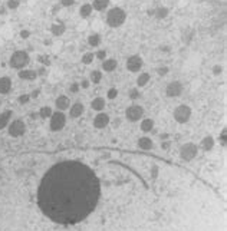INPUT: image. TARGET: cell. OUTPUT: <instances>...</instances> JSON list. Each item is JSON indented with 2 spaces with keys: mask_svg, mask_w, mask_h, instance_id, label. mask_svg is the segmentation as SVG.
<instances>
[{
  "mask_svg": "<svg viewBox=\"0 0 227 231\" xmlns=\"http://www.w3.org/2000/svg\"><path fill=\"white\" fill-rule=\"evenodd\" d=\"M30 63V56L26 50H14L9 58V66L12 69H25Z\"/></svg>",
  "mask_w": 227,
  "mask_h": 231,
  "instance_id": "3957f363",
  "label": "cell"
},
{
  "mask_svg": "<svg viewBox=\"0 0 227 231\" xmlns=\"http://www.w3.org/2000/svg\"><path fill=\"white\" fill-rule=\"evenodd\" d=\"M17 76L22 80H35L38 78V72L35 69H27V68H25V69H20Z\"/></svg>",
  "mask_w": 227,
  "mask_h": 231,
  "instance_id": "7c38bea8",
  "label": "cell"
},
{
  "mask_svg": "<svg viewBox=\"0 0 227 231\" xmlns=\"http://www.w3.org/2000/svg\"><path fill=\"white\" fill-rule=\"evenodd\" d=\"M85 112V106L84 104H81V102H75L73 105H71V111H69V116L72 119H76L79 116H82Z\"/></svg>",
  "mask_w": 227,
  "mask_h": 231,
  "instance_id": "4fadbf2b",
  "label": "cell"
},
{
  "mask_svg": "<svg viewBox=\"0 0 227 231\" xmlns=\"http://www.w3.org/2000/svg\"><path fill=\"white\" fill-rule=\"evenodd\" d=\"M43 43H45L46 46H51V45H52V40H51V39H46Z\"/></svg>",
  "mask_w": 227,
  "mask_h": 231,
  "instance_id": "f907efd6",
  "label": "cell"
},
{
  "mask_svg": "<svg viewBox=\"0 0 227 231\" xmlns=\"http://www.w3.org/2000/svg\"><path fill=\"white\" fill-rule=\"evenodd\" d=\"M168 134H167V132H164V134H161V135H160V138H161V141H165V139H168Z\"/></svg>",
  "mask_w": 227,
  "mask_h": 231,
  "instance_id": "681fc988",
  "label": "cell"
},
{
  "mask_svg": "<svg viewBox=\"0 0 227 231\" xmlns=\"http://www.w3.org/2000/svg\"><path fill=\"white\" fill-rule=\"evenodd\" d=\"M89 80H91L92 83H95V85L101 83V80H102V72L101 70H92L89 73Z\"/></svg>",
  "mask_w": 227,
  "mask_h": 231,
  "instance_id": "83f0119b",
  "label": "cell"
},
{
  "mask_svg": "<svg viewBox=\"0 0 227 231\" xmlns=\"http://www.w3.org/2000/svg\"><path fill=\"white\" fill-rule=\"evenodd\" d=\"M30 34H32V33H30V30H29V29H23V30H20V38H22V39H29V38H30Z\"/></svg>",
  "mask_w": 227,
  "mask_h": 231,
  "instance_id": "f35d334b",
  "label": "cell"
},
{
  "mask_svg": "<svg viewBox=\"0 0 227 231\" xmlns=\"http://www.w3.org/2000/svg\"><path fill=\"white\" fill-rule=\"evenodd\" d=\"M5 6L7 7V10H16L20 6V0H7Z\"/></svg>",
  "mask_w": 227,
  "mask_h": 231,
  "instance_id": "4dcf8cb0",
  "label": "cell"
},
{
  "mask_svg": "<svg viewBox=\"0 0 227 231\" xmlns=\"http://www.w3.org/2000/svg\"><path fill=\"white\" fill-rule=\"evenodd\" d=\"M101 68H102V70H105V72H114V70L118 68V62H117V59H112V58L104 59Z\"/></svg>",
  "mask_w": 227,
  "mask_h": 231,
  "instance_id": "2e32d148",
  "label": "cell"
},
{
  "mask_svg": "<svg viewBox=\"0 0 227 231\" xmlns=\"http://www.w3.org/2000/svg\"><path fill=\"white\" fill-rule=\"evenodd\" d=\"M89 85H91V80H89V79H82V80H81V83H79V86H81L82 89H88V88H89Z\"/></svg>",
  "mask_w": 227,
  "mask_h": 231,
  "instance_id": "60d3db41",
  "label": "cell"
},
{
  "mask_svg": "<svg viewBox=\"0 0 227 231\" xmlns=\"http://www.w3.org/2000/svg\"><path fill=\"white\" fill-rule=\"evenodd\" d=\"M99 197L97 174L81 161H62L51 166L38 190L40 211L60 225L84 221L97 208Z\"/></svg>",
  "mask_w": 227,
  "mask_h": 231,
  "instance_id": "6da1fadb",
  "label": "cell"
},
{
  "mask_svg": "<svg viewBox=\"0 0 227 231\" xmlns=\"http://www.w3.org/2000/svg\"><path fill=\"white\" fill-rule=\"evenodd\" d=\"M91 108H92V111H97V112L104 111V108H105V98H102V96H97V98L91 102Z\"/></svg>",
  "mask_w": 227,
  "mask_h": 231,
  "instance_id": "ffe728a7",
  "label": "cell"
},
{
  "mask_svg": "<svg viewBox=\"0 0 227 231\" xmlns=\"http://www.w3.org/2000/svg\"><path fill=\"white\" fill-rule=\"evenodd\" d=\"M112 125H114V128H119V126H121V118H115V119H114Z\"/></svg>",
  "mask_w": 227,
  "mask_h": 231,
  "instance_id": "7bdbcfd3",
  "label": "cell"
},
{
  "mask_svg": "<svg viewBox=\"0 0 227 231\" xmlns=\"http://www.w3.org/2000/svg\"><path fill=\"white\" fill-rule=\"evenodd\" d=\"M154 129V121L151 118H145L141 121V131L143 132H151Z\"/></svg>",
  "mask_w": 227,
  "mask_h": 231,
  "instance_id": "4316f807",
  "label": "cell"
},
{
  "mask_svg": "<svg viewBox=\"0 0 227 231\" xmlns=\"http://www.w3.org/2000/svg\"><path fill=\"white\" fill-rule=\"evenodd\" d=\"M111 122V118L108 113H104V112H98V115L94 118V126L97 129H104L106 126L109 125Z\"/></svg>",
  "mask_w": 227,
  "mask_h": 231,
  "instance_id": "8fae6325",
  "label": "cell"
},
{
  "mask_svg": "<svg viewBox=\"0 0 227 231\" xmlns=\"http://www.w3.org/2000/svg\"><path fill=\"white\" fill-rule=\"evenodd\" d=\"M94 12V9H92V4L91 3H84L82 6L79 7V16L82 17V19H86V17H89Z\"/></svg>",
  "mask_w": 227,
  "mask_h": 231,
  "instance_id": "603a6c76",
  "label": "cell"
},
{
  "mask_svg": "<svg viewBox=\"0 0 227 231\" xmlns=\"http://www.w3.org/2000/svg\"><path fill=\"white\" fill-rule=\"evenodd\" d=\"M6 13H7V7L0 4V16H6Z\"/></svg>",
  "mask_w": 227,
  "mask_h": 231,
  "instance_id": "f6af8a7d",
  "label": "cell"
},
{
  "mask_svg": "<svg viewBox=\"0 0 227 231\" xmlns=\"http://www.w3.org/2000/svg\"><path fill=\"white\" fill-rule=\"evenodd\" d=\"M52 113H53V111H52L51 106H42L40 111H39V116L40 118H43V119H48V118L52 116Z\"/></svg>",
  "mask_w": 227,
  "mask_h": 231,
  "instance_id": "f1b7e54d",
  "label": "cell"
},
{
  "mask_svg": "<svg viewBox=\"0 0 227 231\" xmlns=\"http://www.w3.org/2000/svg\"><path fill=\"white\" fill-rule=\"evenodd\" d=\"M7 131H9V135H10V136L19 138L22 135H25V132H26V124H25L22 119H13V121L9 122Z\"/></svg>",
  "mask_w": 227,
  "mask_h": 231,
  "instance_id": "5b68a950",
  "label": "cell"
},
{
  "mask_svg": "<svg viewBox=\"0 0 227 231\" xmlns=\"http://www.w3.org/2000/svg\"><path fill=\"white\" fill-rule=\"evenodd\" d=\"M197 152H198V148L195 144L193 142H188V144H184L180 149V157H181L184 161H191L197 157Z\"/></svg>",
  "mask_w": 227,
  "mask_h": 231,
  "instance_id": "9c48e42d",
  "label": "cell"
},
{
  "mask_svg": "<svg viewBox=\"0 0 227 231\" xmlns=\"http://www.w3.org/2000/svg\"><path fill=\"white\" fill-rule=\"evenodd\" d=\"M101 42H102V38L99 33H91L88 36V45L91 47H98L101 45Z\"/></svg>",
  "mask_w": 227,
  "mask_h": 231,
  "instance_id": "cb8c5ba5",
  "label": "cell"
},
{
  "mask_svg": "<svg viewBox=\"0 0 227 231\" xmlns=\"http://www.w3.org/2000/svg\"><path fill=\"white\" fill-rule=\"evenodd\" d=\"M92 9L97 10V12H105L111 4V0H94L91 3Z\"/></svg>",
  "mask_w": 227,
  "mask_h": 231,
  "instance_id": "d6986e66",
  "label": "cell"
},
{
  "mask_svg": "<svg viewBox=\"0 0 227 231\" xmlns=\"http://www.w3.org/2000/svg\"><path fill=\"white\" fill-rule=\"evenodd\" d=\"M138 146L144 149V151H149L152 146H154V142H152V139L148 138V136H141V138L138 139Z\"/></svg>",
  "mask_w": 227,
  "mask_h": 231,
  "instance_id": "44dd1931",
  "label": "cell"
},
{
  "mask_svg": "<svg viewBox=\"0 0 227 231\" xmlns=\"http://www.w3.org/2000/svg\"><path fill=\"white\" fill-rule=\"evenodd\" d=\"M170 14V9L168 7H157V9H154V17H155L157 20H162V19H167V16Z\"/></svg>",
  "mask_w": 227,
  "mask_h": 231,
  "instance_id": "7402d4cb",
  "label": "cell"
},
{
  "mask_svg": "<svg viewBox=\"0 0 227 231\" xmlns=\"http://www.w3.org/2000/svg\"><path fill=\"white\" fill-rule=\"evenodd\" d=\"M223 72V68H221V65H214L213 66V75H220V73Z\"/></svg>",
  "mask_w": 227,
  "mask_h": 231,
  "instance_id": "b9f144b4",
  "label": "cell"
},
{
  "mask_svg": "<svg viewBox=\"0 0 227 231\" xmlns=\"http://www.w3.org/2000/svg\"><path fill=\"white\" fill-rule=\"evenodd\" d=\"M30 95L29 93H23V95H20L19 98H17V102H19L20 105H26V104H29L30 102Z\"/></svg>",
  "mask_w": 227,
  "mask_h": 231,
  "instance_id": "836d02e7",
  "label": "cell"
},
{
  "mask_svg": "<svg viewBox=\"0 0 227 231\" xmlns=\"http://www.w3.org/2000/svg\"><path fill=\"white\" fill-rule=\"evenodd\" d=\"M0 3H2V2H0Z\"/></svg>",
  "mask_w": 227,
  "mask_h": 231,
  "instance_id": "816d5d0a",
  "label": "cell"
},
{
  "mask_svg": "<svg viewBox=\"0 0 227 231\" xmlns=\"http://www.w3.org/2000/svg\"><path fill=\"white\" fill-rule=\"evenodd\" d=\"M106 55H108V53H106L105 49H99V50L95 53V58L99 60H104V59H106Z\"/></svg>",
  "mask_w": 227,
  "mask_h": 231,
  "instance_id": "d590c367",
  "label": "cell"
},
{
  "mask_svg": "<svg viewBox=\"0 0 227 231\" xmlns=\"http://www.w3.org/2000/svg\"><path fill=\"white\" fill-rule=\"evenodd\" d=\"M55 105H56V108H58V111H66V109H69V106H71V99L68 98L66 95H60V96H58L56 98V100H55Z\"/></svg>",
  "mask_w": 227,
  "mask_h": 231,
  "instance_id": "9a60e30c",
  "label": "cell"
},
{
  "mask_svg": "<svg viewBox=\"0 0 227 231\" xmlns=\"http://www.w3.org/2000/svg\"><path fill=\"white\" fill-rule=\"evenodd\" d=\"M168 72H170L168 66H160V68H157V73H158L160 76H165Z\"/></svg>",
  "mask_w": 227,
  "mask_h": 231,
  "instance_id": "74e56055",
  "label": "cell"
},
{
  "mask_svg": "<svg viewBox=\"0 0 227 231\" xmlns=\"http://www.w3.org/2000/svg\"><path fill=\"white\" fill-rule=\"evenodd\" d=\"M66 125V116L62 111H56V112L52 113L51 116V122H49V126L52 131H62Z\"/></svg>",
  "mask_w": 227,
  "mask_h": 231,
  "instance_id": "8992f818",
  "label": "cell"
},
{
  "mask_svg": "<svg viewBox=\"0 0 227 231\" xmlns=\"http://www.w3.org/2000/svg\"><path fill=\"white\" fill-rule=\"evenodd\" d=\"M140 96H141L140 89H137V88L130 89V92H128V98H130L131 100H137V99H140Z\"/></svg>",
  "mask_w": 227,
  "mask_h": 231,
  "instance_id": "1f68e13d",
  "label": "cell"
},
{
  "mask_svg": "<svg viewBox=\"0 0 227 231\" xmlns=\"http://www.w3.org/2000/svg\"><path fill=\"white\" fill-rule=\"evenodd\" d=\"M76 0H60V6L62 7H71L75 4Z\"/></svg>",
  "mask_w": 227,
  "mask_h": 231,
  "instance_id": "ab89813d",
  "label": "cell"
},
{
  "mask_svg": "<svg viewBox=\"0 0 227 231\" xmlns=\"http://www.w3.org/2000/svg\"><path fill=\"white\" fill-rule=\"evenodd\" d=\"M125 20H127V12L122 7H112L106 12V16H105L106 25L112 29L121 27L125 23Z\"/></svg>",
  "mask_w": 227,
  "mask_h": 231,
  "instance_id": "7a4b0ae2",
  "label": "cell"
},
{
  "mask_svg": "<svg viewBox=\"0 0 227 231\" xmlns=\"http://www.w3.org/2000/svg\"><path fill=\"white\" fill-rule=\"evenodd\" d=\"M94 59H95V53L92 52H86L82 55V59H81V62H82V65H91L92 62H94Z\"/></svg>",
  "mask_w": 227,
  "mask_h": 231,
  "instance_id": "f546056e",
  "label": "cell"
},
{
  "mask_svg": "<svg viewBox=\"0 0 227 231\" xmlns=\"http://www.w3.org/2000/svg\"><path fill=\"white\" fill-rule=\"evenodd\" d=\"M65 32H66V26L62 22L53 23L52 26H51V33H52V36H55V38H60Z\"/></svg>",
  "mask_w": 227,
  "mask_h": 231,
  "instance_id": "ac0fdd59",
  "label": "cell"
},
{
  "mask_svg": "<svg viewBox=\"0 0 227 231\" xmlns=\"http://www.w3.org/2000/svg\"><path fill=\"white\" fill-rule=\"evenodd\" d=\"M149 79H151V75H149L148 72L140 73V76L137 78V86H138V88H144V86L149 82Z\"/></svg>",
  "mask_w": 227,
  "mask_h": 231,
  "instance_id": "484cf974",
  "label": "cell"
},
{
  "mask_svg": "<svg viewBox=\"0 0 227 231\" xmlns=\"http://www.w3.org/2000/svg\"><path fill=\"white\" fill-rule=\"evenodd\" d=\"M12 115H13V111H10V109H6L0 113V131L9 125V122L12 121Z\"/></svg>",
  "mask_w": 227,
  "mask_h": 231,
  "instance_id": "e0dca14e",
  "label": "cell"
},
{
  "mask_svg": "<svg viewBox=\"0 0 227 231\" xmlns=\"http://www.w3.org/2000/svg\"><path fill=\"white\" fill-rule=\"evenodd\" d=\"M117 96H118V89L117 88H109L108 92H106V98L111 99V100H114V99H117Z\"/></svg>",
  "mask_w": 227,
  "mask_h": 231,
  "instance_id": "e575fe53",
  "label": "cell"
},
{
  "mask_svg": "<svg viewBox=\"0 0 227 231\" xmlns=\"http://www.w3.org/2000/svg\"><path fill=\"white\" fill-rule=\"evenodd\" d=\"M183 89H184V86H183L181 82H178V80H174V82H170L167 88H165V95L170 96V98H177V96H180L183 93Z\"/></svg>",
  "mask_w": 227,
  "mask_h": 231,
  "instance_id": "30bf717a",
  "label": "cell"
},
{
  "mask_svg": "<svg viewBox=\"0 0 227 231\" xmlns=\"http://www.w3.org/2000/svg\"><path fill=\"white\" fill-rule=\"evenodd\" d=\"M60 7H62L60 4H55V6H53V9H52V13H53V14H56V13L59 12V10H60Z\"/></svg>",
  "mask_w": 227,
  "mask_h": 231,
  "instance_id": "7dc6e473",
  "label": "cell"
},
{
  "mask_svg": "<svg viewBox=\"0 0 227 231\" xmlns=\"http://www.w3.org/2000/svg\"><path fill=\"white\" fill-rule=\"evenodd\" d=\"M200 146H201V149H204V151H211L213 146H214V138L213 136H206V138H203L200 142Z\"/></svg>",
  "mask_w": 227,
  "mask_h": 231,
  "instance_id": "d4e9b609",
  "label": "cell"
},
{
  "mask_svg": "<svg viewBox=\"0 0 227 231\" xmlns=\"http://www.w3.org/2000/svg\"><path fill=\"white\" fill-rule=\"evenodd\" d=\"M12 86H13V82L9 76H2L0 78V95H7L12 91Z\"/></svg>",
  "mask_w": 227,
  "mask_h": 231,
  "instance_id": "5bb4252c",
  "label": "cell"
},
{
  "mask_svg": "<svg viewBox=\"0 0 227 231\" xmlns=\"http://www.w3.org/2000/svg\"><path fill=\"white\" fill-rule=\"evenodd\" d=\"M144 108L140 105H131L125 109V118L130 122H138L140 119H143L144 116Z\"/></svg>",
  "mask_w": 227,
  "mask_h": 231,
  "instance_id": "52a82bcc",
  "label": "cell"
},
{
  "mask_svg": "<svg viewBox=\"0 0 227 231\" xmlns=\"http://www.w3.org/2000/svg\"><path fill=\"white\" fill-rule=\"evenodd\" d=\"M191 113H193V111H191V108L188 105H178L174 109L173 116H174L175 122H178V124H186V122L190 121Z\"/></svg>",
  "mask_w": 227,
  "mask_h": 231,
  "instance_id": "277c9868",
  "label": "cell"
},
{
  "mask_svg": "<svg viewBox=\"0 0 227 231\" xmlns=\"http://www.w3.org/2000/svg\"><path fill=\"white\" fill-rule=\"evenodd\" d=\"M170 145H171V144H170V141H167V139H165V141H162L161 148H162V149H168Z\"/></svg>",
  "mask_w": 227,
  "mask_h": 231,
  "instance_id": "ee69618b",
  "label": "cell"
},
{
  "mask_svg": "<svg viewBox=\"0 0 227 231\" xmlns=\"http://www.w3.org/2000/svg\"><path fill=\"white\" fill-rule=\"evenodd\" d=\"M36 72H38V76H39V75H45V73H46V66H42V68H39Z\"/></svg>",
  "mask_w": 227,
  "mask_h": 231,
  "instance_id": "bcb514c9",
  "label": "cell"
},
{
  "mask_svg": "<svg viewBox=\"0 0 227 231\" xmlns=\"http://www.w3.org/2000/svg\"><path fill=\"white\" fill-rule=\"evenodd\" d=\"M38 62H39L42 66H46V68H48V66L52 63L48 55H39V56H38Z\"/></svg>",
  "mask_w": 227,
  "mask_h": 231,
  "instance_id": "d6a6232c",
  "label": "cell"
},
{
  "mask_svg": "<svg viewBox=\"0 0 227 231\" xmlns=\"http://www.w3.org/2000/svg\"><path fill=\"white\" fill-rule=\"evenodd\" d=\"M79 89H81V86H79V83H76V82L71 83V85H69V88H68V91H69L71 93H78Z\"/></svg>",
  "mask_w": 227,
  "mask_h": 231,
  "instance_id": "8d00e7d4",
  "label": "cell"
},
{
  "mask_svg": "<svg viewBox=\"0 0 227 231\" xmlns=\"http://www.w3.org/2000/svg\"><path fill=\"white\" fill-rule=\"evenodd\" d=\"M39 93H40V91H39V89L33 91V92L30 93V98H38V96H39Z\"/></svg>",
  "mask_w": 227,
  "mask_h": 231,
  "instance_id": "c3c4849f",
  "label": "cell"
},
{
  "mask_svg": "<svg viewBox=\"0 0 227 231\" xmlns=\"http://www.w3.org/2000/svg\"><path fill=\"white\" fill-rule=\"evenodd\" d=\"M125 66H127V69L132 73H137L140 72L141 69H143L144 66V59L140 56V55H131L127 58V62H125Z\"/></svg>",
  "mask_w": 227,
  "mask_h": 231,
  "instance_id": "ba28073f",
  "label": "cell"
}]
</instances>
